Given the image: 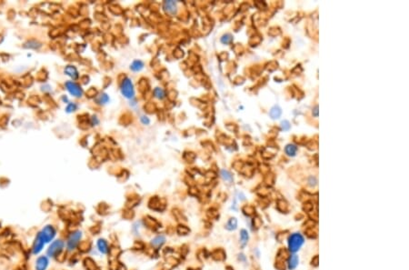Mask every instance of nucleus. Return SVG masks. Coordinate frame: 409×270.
Returning a JSON list of instances; mask_svg holds the SVG:
<instances>
[{
	"mask_svg": "<svg viewBox=\"0 0 409 270\" xmlns=\"http://www.w3.org/2000/svg\"><path fill=\"white\" fill-rule=\"evenodd\" d=\"M165 242H166V238L164 236L160 235V236H158V237H156L155 238H153L151 240V245L153 247H155V248H159Z\"/></svg>",
	"mask_w": 409,
	"mask_h": 270,
	"instance_id": "obj_11",
	"label": "nucleus"
},
{
	"mask_svg": "<svg viewBox=\"0 0 409 270\" xmlns=\"http://www.w3.org/2000/svg\"><path fill=\"white\" fill-rule=\"evenodd\" d=\"M164 9L168 14L174 15L177 13V9H178L177 4L174 1H166L164 3Z\"/></svg>",
	"mask_w": 409,
	"mask_h": 270,
	"instance_id": "obj_10",
	"label": "nucleus"
},
{
	"mask_svg": "<svg viewBox=\"0 0 409 270\" xmlns=\"http://www.w3.org/2000/svg\"><path fill=\"white\" fill-rule=\"evenodd\" d=\"M303 244H304V238L298 233H295L293 235H291L288 239L289 249L292 252H296L301 248V246Z\"/></svg>",
	"mask_w": 409,
	"mask_h": 270,
	"instance_id": "obj_4",
	"label": "nucleus"
},
{
	"mask_svg": "<svg viewBox=\"0 0 409 270\" xmlns=\"http://www.w3.org/2000/svg\"><path fill=\"white\" fill-rule=\"evenodd\" d=\"M121 92L123 94V96L126 98H132L135 95V90H134V86L132 81L128 78L126 77L123 79L122 84H121Z\"/></svg>",
	"mask_w": 409,
	"mask_h": 270,
	"instance_id": "obj_5",
	"label": "nucleus"
},
{
	"mask_svg": "<svg viewBox=\"0 0 409 270\" xmlns=\"http://www.w3.org/2000/svg\"><path fill=\"white\" fill-rule=\"evenodd\" d=\"M66 89L69 91V93L75 96H76V97H79L83 95V91L79 87V86H77L76 84L74 83L72 81H67L66 83Z\"/></svg>",
	"mask_w": 409,
	"mask_h": 270,
	"instance_id": "obj_8",
	"label": "nucleus"
},
{
	"mask_svg": "<svg viewBox=\"0 0 409 270\" xmlns=\"http://www.w3.org/2000/svg\"><path fill=\"white\" fill-rule=\"evenodd\" d=\"M281 126H282V128H283L284 130H288L290 128V124H289V122L287 120H284V121H282V123H281Z\"/></svg>",
	"mask_w": 409,
	"mask_h": 270,
	"instance_id": "obj_23",
	"label": "nucleus"
},
{
	"mask_svg": "<svg viewBox=\"0 0 409 270\" xmlns=\"http://www.w3.org/2000/svg\"><path fill=\"white\" fill-rule=\"evenodd\" d=\"M45 246H46V244L43 242L41 239L38 238L36 236V238H35V239H34V242H33V245H32V248H31L32 254H33L34 256H37V255L40 254V253L43 251V249H44Z\"/></svg>",
	"mask_w": 409,
	"mask_h": 270,
	"instance_id": "obj_7",
	"label": "nucleus"
},
{
	"mask_svg": "<svg viewBox=\"0 0 409 270\" xmlns=\"http://www.w3.org/2000/svg\"><path fill=\"white\" fill-rule=\"evenodd\" d=\"M56 236V229L53 225H46L40 231L37 232V237L40 238L46 245L53 241Z\"/></svg>",
	"mask_w": 409,
	"mask_h": 270,
	"instance_id": "obj_1",
	"label": "nucleus"
},
{
	"mask_svg": "<svg viewBox=\"0 0 409 270\" xmlns=\"http://www.w3.org/2000/svg\"><path fill=\"white\" fill-rule=\"evenodd\" d=\"M65 242L62 239H56L50 244L48 248L46 250V256L49 258H54L58 257L65 248Z\"/></svg>",
	"mask_w": 409,
	"mask_h": 270,
	"instance_id": "obj_2",
	"label": "nucleus"
},
{
	"mask_svg": "<svg viewBox=\"0 0 409 270\" xmlns=\"http://www.w3.org/2000/svg\"><path fill=\"white\" fill-rule=\"evenodd\" d=\"M75 108H76V106L75 104H69L67 106V107H66V111L67 112H72V111H75Z\"/></svg>",
	"mask_w": 409,
	"mask_h": 270,
	"instance_id": "obj_24",
	"label": "nucleus"
},
{
	"mask_svg": "<svg viewBox=\"0 0 409 270\" xmlns=\"http://www.w3.org/2000/svg\"><path fill=\"white\" fill-rule=\"evenodd\" d=\"M141 122H142L144 125H148V124L150 123V120H149V118H148L147 116L143 115V116H141Z\"/></svg>",
	"mask_w": 409,
	"mask_h": 270,
	"instance_id": "obj_25",
	"label": "nucleus"
},
{
	"mask_svg": "<svg viewBox=\"0 0 409 270\" xmlns=\"http://www.w3.org/2000/svg\"><path fill=\"white\" fill-rule=\"evenodd\" d=\"M96 247H97L98 251H99L101 254L106 255V254L108 253V251H109L108 243H107V241L104 238H99L98 240H97V242H96Z\"/></svg>",
	"mask_w": 409,
	"mask_h": 270,
	"instance_id": "obj_9",
	"label": "nucleus"
},
{
	"mask_svg": "<svg viewBox=\"0 0 409 270\" xmlns=\"http://www.w3.org/2000/svg\"><path fill=\"white\" fill-rule=\"evenodd\" d=\"M285 153H286L288 156H295V154H296L297 147H296V145H293V144H289V145H287L286 146H285Z\"/></svg>",
	"mask_w": 409,
	"mask_h": 270,
	"instance_id": "obj_14",
	"label": "nucleus"
},
{
	"mask_svg": "<svg viewBox=\"0 0 409 270\" xmlns=\"http://www.w3.org/2000/svg\"><path fill=\"white\" fill-rule=\"evenodd\" d=\"M221 175H222V177H223L224 179H226V181H231V180H232V176H231V174L228 172V171H226V170H222V171H221Z\"/></svg>",
	"mask_w": 409,
	"mask_h": 270,
	"instance_id": "obj_21",
	"label": "nucleus"
},
{
	"mask_svg": "<svg viewBox=\"0 0 409 270\" xmlns=\"http://www.w3.org/2000/svg\"><path fill=\"white\" fill-rule=\"evenodd\" d=\"M247 240H248V233H247V231L245 230V229H242L241 232H240V241H241L242 245L245 246L247 243Z\"/></svg>",
	"mask_w": 409,
	"mask_h": 270,
	"instance_id": "obj_18",
	"label": "nucleus"
},
{
	"mask_svg": "<svg viewBox=\"0 0 409 270\" xmlns=\"http://www.w3.org/2000/svg\"><path fill=\"white\" fill-rule=\"evenodd\" d=\"M49 267V258L46 256L38 257L35 263V270H46Z\"/></svg>",
	"mask_w": 409,
	"mask_h": 270,
	"instance_id": "obj_6",
	"label": "nucleus"
},
{
	"mask_svg": "<svg viewBox=\"0 0 409 270\" xmlns=\"http://www.w3.org/2000/svg\"><path fill=\"white\" fill-rule=\"evenodd\" d=\"M314 111H315L314 115H315V116H317V115H318V106H315V109H314Z\"/></svg>",
	"mask_w": 409,
	"mask_h": 270,
	"instance_id": "obj_26",
	"label": "nucleus"
},
{
	"mask_svg": "<svg viewBox=\"0 0 409 270\" xmlns=\"http://www.w3.org/2000/svg\"><path fill=\"white\" fill-rule=\"evenodd\" d=\"M143 66H144V64H143L142 61H140V60H136V61H134V62L132 63L130 68H131L133 71H140V70L143 68Z\"/></svg>",
	"mask_w": 409,
	"mask_h": 270,
	"instance_id": "obj_16",
	"label": "nucleus"
},
{
	"mask_svg": "<svg viewBox=\"0 0 409 270\" xmlns=\"http://www.w3.org/2000/svg\"><path fill=\"white\" fill-rule=\"evenodd\" d=\"M154 95H155V96L158 98V99H163L164 97H165V92H164V90L162 89V88H159V87H157L155 90H154Z\"/></svg>",
	"mask_w": 409,
	"mask_h": 270,
	"instance_id": "obj_19",
	"label": "nucleus"
},
{
	"mask_svg": "<svg viewBox=\"0 0 409 270\" xmlns=\"http://www.w3.org/2000/svg\"><path fill=\"white\" fill-rule=\"evenodd\" d=\"M108 96L105 95V94H103V95H100V96H99V99H98V102H99V104H105L107 101H108Z\"/></svg>",
	"mask_w": 409,
	"mask_h": 270,
	"instance_id": "obj_22",
	"label": "nucleus"
},
{
	"mask_svg": "<svg viewBox=\"0 0 409 270\" xmlns=\"http://www.w3.org/2000/svg\"><path fill=\"white\" fill-rule=\"evenodd\" d=\"M232 41H233V37L231 36L230 34H226V35H224V36L221 37V42H222L223 44H225V45L230 44Z\"/></svg>",
	"mask_w": 409,
	"mask_h": 270,
	"instance_id": "obj_20",
	"label": "nucleus"
},
{
	"mask_svg": "<svg viewBox=\"0 0 409 270\" xmlns=\"http://www.w3.org/2000/svg\"><path fill=\"white\" fill-rule=\"evenodd\" d=\"M298 265V258L295 255H292L288 260V268L290 270L294 269Z\"/></svg>",
	"mask_w": 409,
	"mask_h": 270,
	"instance_id": "obj_15",
	"label": "nucleus"
},
{
	"mask_svg": "<svg viewBox=\"0 0 409 270\" xmlns=\"http://www.w3.org/2000/svg\"><path fill=\"white\" fill-rule=\"evenodd\" d=\"M65 73L67 75V76H69L70 77H72V78H76L77 76H78V72H77V70L75 69V67H74L72 66H67L66 68H65Z\"/></svg>",
	"mask_w": 409,
	"mask_h": 270,
	"instance_id": "obj_12",
	"label": "nucleus"
},
{
	"mask_svg": "<svg viewBox=\"0 0 409 270\" xmlns=\"http://www.w3.org/2000/svg\"><path fill=\"white\" fill-rule=\"evenodd\" d=\"M82 237H83L82 231H80V230L73 231L69 235L68 238L66 240V247L67 251H73L75 249L77 248V246L79 245V243L82 239Z\"/></svg>",
	"mask_w": 409,
	"mask_h": 270,
	"instance_id": "obj_3",
	"label": "nucleus"
},
{
	"mask_svg": "<svg viewBox=\"0 0 409 270\" xmlns=\"http://www.w3.org/2000/svg\"><path fill=\"white\" fill-rule=\"evenodd\" d=\"M269 114H270V116H271L272 118L276 119V118L280 117V115H281V114H282V110H281V108H280L279 106H273L272 108H271Z\"/></svg>",
	"mask_w": 409,
	"mask_h": 270,
	"instance_id": "obj_13",
	"label": "nucleus"
},
{
	"mask_svg": "<svg viewBox=\"0 0 409 270\" xmlns=\"http://www.w3.org/2000/svg\"><path fill=\"white\" fill-rule=\"evenodd\" d=\"M236 227H237V221H236V219L234 218H230L229 220H228V222H227V224H226V228L228 229V230H235V229L236 228Z\"/></svg>",
	"mask_w": 409,
	"mask_h": 270,
	"instance_id": "obj_17",
	"label": "nucleus"
}]
</instances>
